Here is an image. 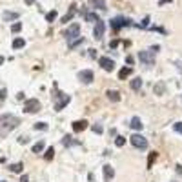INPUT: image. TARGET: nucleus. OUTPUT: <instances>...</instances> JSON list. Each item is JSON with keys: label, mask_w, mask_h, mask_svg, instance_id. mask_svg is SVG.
<instances>
[{"label": "nucleus", "mask_w": 182, "mask_h": 182, "mask_svg": "<svg viewBox=\"0 0 182 182\" xmlns=\"http://www.w3.org/2000/svg\"><path fill=\"white\" fill-rule=\"evenodd\" d=\"M20 119L15 115H2L0 117V136H7L15 128H18Z\"/></svg>", "instance_id": "nucleus-1"}, {"label": "nucleus", "mask_w": 182, "mask_h": 182, "mask_svg": "<svg viewBox=\"0 0 182 182\" xmlns=\"http://www.w3.org/2000/svg\"><path fill=\"white\" fill-rule=\"evenodd\" d=\"M53 97L57 98V100H55V111H62L64 106H67V104L71 102V97L66 95V93H60V91H57Z\"/></svg>", "instance_id": "nucleus-2"}, {"label": "nucleus", "mask_w": 182, "mask_h": 182, "mask_svg": "<svg viewBox=\"0 0 182 182\" xmlns=\"http://www.w3.org/2000/svg\"><path fill=\"white\" fill-rule=\"evenodd\" d=\"M126 26H133V22L126 16H117V18L111 20V29L113 31H119L120 28H126Z\"/></svg>", "instance_id": "nucleus-3"}, {"label": "nucleus", "mask_w": 182, "mask_h": 182, "mask_svg": "<svg viewBox=\"0 0 182 182\" xmlns=\"http://www.w3.org/2000/svg\"><path fill=\"white\" fill-rule=\"evenodd\" d=\"M129 140H131V144H133L135 148H139V149H146V148H148L146 136H142V135H139V133L131 135V136H129Z\"/></svg>", "instance_id": "nucleus-4"}, {"label": "nucleus", "mask_w": 182, "mask_h": 182, "mask_svg": "<svg viewBox=\"0 0 182 182\" xmlns=\"http://www.w3.org/2000/svg\"><path fill=\"white\" fill-rule=\"evenodd\" d=\"M78 33H80V26H78V24H71L69 28L66 29L64 37H66V40H67V42H71V40H75L77 37H80Z\"/></svg>", "instance_id": "nucleus-5"}, {"label": "nucleus", "mask_w": 182, "mask_h": 182, "mask_svg": "<svg viewBox=\"0 0 182 182\" xmlns=\"http://www.w3.org/2000/svg\"><path fill=\"white\" fill-rule=\"evenodd\" d=\"M139 60L140 62H144L146 66H153L155 64V51H140L139 53Z\"/></svg>", "instance_id": "nucleus-6"}, {"label": "nucleus", "mask_w": 182, "mask_h": 182, "mask_svg": "<svg viewBox=\"0 0 182 182\" xmlns=\"http://www.w3.org/2000/svg\"><path fill=\"white\" fill-rule=\"evenodd\" d=\"M24 111H26V113H37V111H40V102H38L37 98H29V100H26V104H24Z\"/></svg>", "instance_id": "nucleus-7"}, {"label": "nucleus", "mask_w": 182, "mask_h": 182, "mask_svg": "<svg viewBox=\"0 0 182 182\" xmlns=\"http://www.w3.org/2000/svg\"><path fill=\"white\" fill-rule=\"evenodd\" d=\"M104 31H106V24L98 18V20L95 22V28H93V37H95L97 40H100V38L104 37Z\"/></svg>", "instance_id": "nucleus-8"}, {"label": "nucleus", "mask_w": 182, "mask_h": 182, "mask_svg": "<svg viewBox=\"0 0 182 182\" xmlns=\"http://www.w3.org/2000/svg\"><path fill=\"white\" fill-rule=\"evenodd\" d=\"M98 64L102 66L104 71H113V69H115V62H113L109 57H100L98 58Z\"/></svg>", "instance_id": "nucleus-9"}, {"label": "nucleus", "mask_w": 182, "mask_h": 182, "mask_svg": "<svg viewBox=\"0 0 182 182\" xmlns=\"http://www.w3.org/2000/svg\"><path fill=\"white\" fill-rule=\"evenodd\" d=\"M78 80L84 82V84H91L93 82V71H89V69H84L78 73Z\"/></svg>", "instance_id": "nucleus-10"}, {"label": "nucleus", "mask_w": 182, "mask_h": 182, "mask_svg": "<svg viewBox=\"0 0 182 182\" xmlns=\"http://www.w3.org/2000/svg\"><path fill=\"white\" fill-rule=\"evenodd\" d=\"M113 177H115V169H113L111 164H106V166H104V180H106V182H111Z\"/></svg>", "instance_id": "nucleus-11"}, {"label": "nucleus", "mask_w": 182, "mask_h": 182, "mask_svg": "<svg viewBox=\"0 0 182 182\" xmlns=\"http://www.w3.org/2000/svg\"><path fill=\"white\" fill-rule=\"evenodd\" d=\"M84 129H87V120H75L73 122V131L75 133H80Z\"/></svg>", "instance_id": "nucleus-12"}, {"label": "nucleus", "mask_w": 182, "mask_h": 182, "mask_svg": "<svg viewBox=\"0 0 182 182\" xmlns=\"http://www.w3.org/2000/svg\"><path fill=\"white\" fill-rule=\"evenodd\" d=\"M89 6L100 11H106V0H89Z\"/></svg>", "instance_id": "nucleus-13"}, {"label": "nucleus", "mask_w": 182, "mask_h": 182, "mask_svg": "<svg viewBox=\"0 0 182 182\" xmlns=\"http://www.w3.org/2000/svg\"><path fill=\"white\" fill-rule=\"evenodd\" d=\"M129 126H131L133 129H136V131H140V129L144 128V124H142V120H140L139 117H133V119H131V124H129Z\"/></svg>", "instance_id": "nucleus-14"}, {"label": "nucleus", "mask_w": 182, "mask_h": 182, "mask_svg": "<svg viewBox=\"0 0 182 182\" xmlns=\"http://www.w3.org/2000/svg\"><path fill=\"white\" fill-rule=\"evenodd\" d=\"M106 95H107V98H109L111 102H119V100H120V93H119V91H111V89H109Z\"/></svg>", "instance_id": "nucleus-15"}, {"label": "nucleus", "mask_w": 182, "mask_h": 182, "mask_svg": "<svg viewBox=\"0 0 182 182\" xmlns=\"http://www.w3.org/2000/svg\"><path fill=\"white\" fill-rule=\"evenodd\" d=\"M140 87H142V78H140V77H136V78L131 80V89H133V91H139Z\"/></svg>", "instance_id": "nucleus-16"}, {"label": "nucleus", "mask_w": 182, "mask_h": 182, "mask_svg": "<svg viewBox=\"0 0 182 182\" xmlns=\"http://www.w3.org/2000/svg\"><path fill=\"white\" fill-rule=\"evenodd\" d=\"M75 11H77V9H75V6H71V9H69V11H67V13L62 16V22H66V24H67V22H69V20L75 16Z\"/></svg>", "instance_id": "nucleus-17"}, {"label": "nucleus", "mask_w": 182, "mask_h": 182, "mask_svg": "<svg viewBox=\"0 0 182 182\" xmlns=\"http://www.w3.org/2000/svg\"><path fill=\"white\" fill-rule=\"evenodd\" d=\"M129 75H131V67H122V69L119 71V78L120 80H126Z\"/></svg>", "instance_id": "nucleus-18"}, {"label": "nucleus", "mask_w": 182, "mask_h": 182, "mask_svg": "<svg viewBox=\"0 0 182 182\" xmlns=\"http://www.w3.org/2000/svg\"><path fill=\"white\" fill-rule=\"evenodd\" d=\"M62 144H64L66 148H67V146H77L78 140H73V136H67V135H66L64 139H62Z\"/></svg>", "instance_id": "nucleus-19"}, {"label": "nucleus", "mask_w": 182, "mask_h": 182, "mask_svg": "<svg viewBox=\"0 0 182 182\" xmlns=\"http://www.w3.org/2000/svg\"><path fill=\"white\" fill-rule=\"evenodd\" d=\"M24 46H26L24 38H15L13 40V49H20V48H24Z\"/></svg>", "instance_id": "nucleus-20"}, {"label": "nucleus", "mask_w": 182, "mask_h": 182, "mask_svg": "<svg viewBox=\"0 0 182 182\" xmlns=\"http://www.w3.org/2000/svg\"><path fill=\"white\" fill-rule=\"evenodd\" d=\"M9 169H11L13 173H22V169H24V164H22V162H16V164H11V166H9Z\"/></svg>", "instance_id": "nucleus-21"}, {"label": "nucleus", "mask_w": 182, "mask_h": 182, "mask_svg": "<svg viewBox=\"0 0 182 182\" xmlns=\"http://www.w3.org/2000/svg\"><path fill=\"white\" fill-rule=\"evenodd\" d=\"M153 89H155V95H162V93H164V89H166V86H164V82H158Z\"/></svg>", "instance_id": "nucleus-22"}, {"label": "nucleus", "mask_w": 182, "mask_h": 182, "mask_svg": "<svg viewBox=\"0 0 182 182\" xmlns=\"http://www.w3.org/2000/svg\"><path fill=\"white\" fill-rule=\"evenodd\" d=\"M84 18H86V22H97L98 20V15L97 13H86Z\"/></svg>", "instance_id": "nucleus-23"}, {"label": "nucleus", "mask_w": 182, "mask_h": 182, "mask_svg": "<svg viewBox=\"0 0 182 182\" xmlns=\"http://www.w3.org/2000/svg\"><path fill=\"white\" fill-rule=\"evenodd\" d=\"M16 18H18V13H11V11L4 13V20H16Z\"/></svg>", "instance_id": "nucleus-24"}, {"label": "nucleus", "mask_w": 182, "mask_h": 182, "mask_svg": "<svg viewBox=\"0 0 182 182\" xmlns=\"http://www.w3.org/2000/svg\"><path fill=\"white\" fill-rule=\"evenodd\" d=\"M157 160V153L153 151V153H149V158H148V169H151L153 168V162Z\"/></svg>", "instance_id": "nucleus-25"}, {"label": "nucleus", "mask_w": 182, "mask_h": 182, "mask_svg": "<svg viewBox=\"0 0 182 182\" xmlns=\"http://www.w3.org/2000/svg\"><path fill=\"white\" fill-rule=\"evenodd\" d=\"M40 151H44V142H42V140L33 146V153H40Z\"/></svg>", "instance_id": "nucleus-26"}, {"label": "nucleus", "mask_w": 182, "mask_h": 182, "mask_svg": "<svg viewBox=\"0 0 182 182\" xmlns=\"http://www.w3.org/2000/svg\"><path fill=\"white\" fill-rule=\"evenodd\" d=\"M124 144H126V139H124V136H120V135H119L117 139H115V146H117V148H122Z\"/></svg>", "instance_id": "nucleus-27"}, {"label": "nucleus", "mask_w": 182, "mask_h": 182, "mask_svg": "<svg viewBox=\"0 0 182 182\" xmlns=\"http://www.w3.org/2000/svg\"><path fill=\"white\" fill-rule=\"evenodd\" d=\"M33 128H35L37 131H38V129H40V131H46V129H48V124H46V122H37Z\"/></svg>", "instance_id": "nucleus-28"}, {"label": "nucleus", "mask_w": 182, "mask_h": 182, "mask_svg": "<svg viewBox=\"0 0 182 182\" xmlns=\"http://www.w3.org/2000/svg\"><path fill=\"white\" fill-rule=\"evenodd\" d=\"M55 157V149L53 148H49L48 151H46V155H44V158H46V160H51V158Z\"/></svg>", "instance_id": "nucleus-29"}, {"label": "nucleus", "mask_w": 182, "mask_h": 182, "mask_svg": "<svg viewBox=\"0 0 182 182\" xmlns=\"http://www.w3.org/2000/svg\"><path fill=\"white\" fill-rule=\"evenodd\" d=\"M57 18V11H49L48 15H46V20H48V22H53Z\"/></svg>", "instance_id": "nucleus-30"}, {"label": "nucleus", "mask_w": 182, "mask_h": 182, "mask_svg": "<svg viewBox=\"0 0 182 182\" xmlns=\"http://www.w3.org/2000/svg\"><path fill=\"white\" fill-rule=\"evenodd\" d=\"M20 29H22V24H20V22H16V24L11 26V31H13V33H18Z\"/></svg>", "instance_id": "nucleus-31"}, {"label": "nucleus", "mask_w": 182, "mask_h": 182, "mask_svg": "<svg viewBox=\"0 0 182 182\" xmlns=\"http://www.w3.org/2000/svg\"><path fill=\"white\" fill-rule=\"evenodd\" d=\"M173 129L182 135V122H175V124H173Z\"/></svg>", "instance_id": "nucleus-32"}, {"label": "nucleus", "mask_w": 182, "mask_h": 182, "mask_svg": "<svg viewBox=\"0 0 182 182\" xmlns=\"http://www.w3.org/2000/svg\"><path fill=\"white\" fill-rule=\"evenodd\" d=\"M91 129H93V133H98V135H100V133L104 131V129H102V126H98V124H95V126L91 128Z\"/></svg>", "instance_id": "nucleus-33"}, {"label": "nucleus", "mask_w": 182, "mask_h": 182, "mask_svg": "<svg viewBox=\"0 0 182 182\" xmlns=\"http://www.w3.org/2000/svg\"><path fill=\"white\" fill-rule=\"evenodd\" d=\"M18 142H20V144H28V142H29V139H28V136H20Z\"/></svg>", "instance_id": "nucleus-34"}, {"label": "nucleus", "mask_w": 182, "mask_h": 182, "mask_svg": "<svg viewBox=\"0 0 182 182\" xmlns=\"http://www.w3.org/2000/svg\"><path fill=\"white\" fill-rule=\"evenodd\" d=\"M6 93H7V91H6V89H0V102H2V100L6 98Z\"/></svg>", "instance_id": "nucleus-35"}, {"label": "nucleus", "mask_w": 182, "mask_h": 182, "mask_svg": "<svg viewBox=\"0 0 182 182\" xmlns=\"http://www.w3.org/2000/svg\"><path fill=\"white\" fill-rule=\"evenodd\" d=\"M148 26H149V16L144 18V22H142V26H140V28H148Z\"/></svg>", "instance_id": "nucleus-36"}, {"label": "nucleus", "mask_w": 182, "mask_h": 182, "mask_svg": "<svg viewBox=\"0 0 182 182\" xmlns=\"http://www.w3.org/2000/svg\"><path fill=\"white\" fill-rule=\"evenodd\" d=\"M20 182H29V177H28V175H22V177H20Z\"/></svg>", "instance_id": "nucleus-37"}, {"label": "nucleus", "mask_w": 182, "mask_h": 182, "mask_svg": "<svg viewBox=\"0 0 182 182\" xmlns=\"http://www.w3.org/2000/svg\"><path fill=\"white\" fill-rule=\"evenodd\" d=\"M158 4H160V6H164V4H171V0H160Z\"/></svg>", "instance_id": "nucleus-38"}, {"label": "nucleus", "mask_w": 182, "mask_h": 182, "mask_svg": "<svg viewBox=\"0 0 182 182\" xmlns=\"http://www.w3.org/2000/svg\"><path fill=\"white\" fill-rule=\"evenodd\" d=\"M126 62L128 64H133V57H126Z\"/></svg>", "instance_id": "nucleus-39"}, {"label": "nucleus", "mask_w": 182, "mask_h": 182, "mask_svg": "<svg viewBox=\"0 0 182 182\" xmlns=\"http://www.w3.org/2000/svg\"><path fill=\"white\" fill-rule=\"evenodd\" d=\"M177 173H182V164H178V166H177Z\"/></svg>", "instance_id": "nucleus-40"}, {"label": "nucleus", "mask_w": 182, "mask_h": 182, "mask_svg": "<svg viewBox=\"0 0 182 182\" xmlns=\"http://www.w3.org/2000/svg\"><path fill=\"white\" fill-rule=\"evenodd\" d=\"M24 2H26V4H28V6H31V4H33V2H35V0H24Z\"/></svg>", "instance_id": "nucleus-41"}, {"label": "nucleus", "mask_w": 182, "mask_h": 182, "mask_svg": "<svg viewBox=\"0 0 182 182\" xmlns=\"http://www.w3.org/2000/svg\"><path fill=\"white\" fill-rule=\"evenodd\" d=\"M177 66H178V71H182V62H177Z\"/></svg>", "instance_id": "nucleus-42"}, {"label": "nucleus", "mask_w": 182, "mask_h": 182, "mask_svg": "<svg viewBox=\"0 0 182 182\" xmlns=\"http://www.w3.org/2000/svg\"><path fill=\"white\" fill-rule=\"evenodd\" d=\"M2 64H4V57H2V55H0V66H2Z\"/></svg>", "instance_id": "nucleus-43"}]
</instances>
